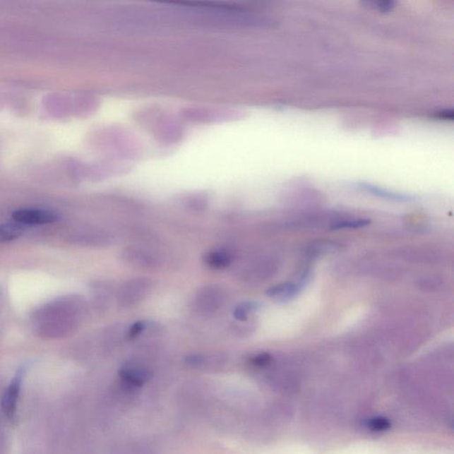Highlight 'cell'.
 I'll return each instance as SVG.
<instances>
[{
  "instance_id": "cell-13",
  "label": "cell",
  "mask_w": 454,
  "mask_h": 454,
  "mask_svg": "<svg viewBox=\"0 0 454 454\" xmlns=\"http://www.w3.org/2000/svg\"><path fill=\"white\" fill-rule=\"evenodd\" d=\"M370 223L369 220H349L340 222L333 227L334 229H345V228H359L365 227Z\"/></svg>"
},
{
  "instance_id": "cell-2",
  "label": "cell",
  "mask_w": 454,
  "mask_h": 454,
  "mask_svg": "<svg viewBox=\"0 0 454 454\" xmlns=\"http://www.w3.org/2000/svg\"><path fill=\"white\" fill-rule=\"evenodd\" d=\"M224 291L215 285L201 287L196 294L195 304L197 309L204 313H213L223 306Z\"/></svg>"
},
{
  "instance_id": "cell-8",
  "label": "cell",
  "mask_w": 454,
  "mask_h": 454,
  "mask_svg": "<svg viewBox=\"0 0 454 454\" xmlns=\"http://www.w3.org/2000/svg\"><path fill=\"white\" fill-rule=\"evenodd\" d=\"M303 286L304 282L300 284L290 282L282 283L271 287V289L268 291V294L270 297L273 298V299L285 301L297 296V294L299 292Z\"/></svg>"
},
{
  "instance_id": "cell-1",
  "label": "cell",
  "mask_w": 454,
  "mask_h": 454,
  "mask_svg": "<svg viewBox=\"0 0 454 454\" xmlns=\"http://www.w3.org/2000/svg\"><path fill=\"white\" fill-rule=\"evenodd\" d=\"M152 289L151 280L136 278L124 282L117 291V303L120 307L130 308L143 300Z\"/></svg>"
},
{
  "instance_id": "cell-9",
  "label": "cell",
  "mask_w": 454,
  "mask_h": 454,
  "mask_svg": "<svg viewBox=\"0 0 454 454\" xmlns=\"http://www.w3.org/2000/svg\"><path fill=\"white\" fill-rule=\"evenodd\" d=\"M362 189L363 190H365L366 192H369V193H371V195L380 197V198L384 200L391 201V202L409 203L412 202V201L414 200L411 196L388 191V190L379 189V187H376L374 186L363 185Z\"/></svg>"
},
{
  "instance_id": "cell-11",
  "label": "cell",
  "mask_w": 454,
  "mask_h": 454,
  "mask_svg": "<svg viewBox=\"0 0 454 454\" xmlns=\"http://www.w3.org/2000/svg\"><path fill=\"white\" fill-rule=\"evenodd\" d=\"M260 309V304L256 301H244L238 304L234 311V318L241 323H244L251 315Z\"/></svg>"
},
{
  "instance_id": "cell-12",
  "label": "cell",
  "mask_w": 454,
  "mask_h": 454,
  "mask_svg": "<svg viewBox=\"0 0 454 454\" xmlns=\"http://www.w3.org/2000/svg\"><path fill=\"white\" fill-rule=\"evenodd\" d=\"M152 323H149L148 321H136L135 323L131 325L130 328L128 329V338L130 340H133L138 337L142 333H144L147 329L150 327Z\"/></svg>"
},
{
  "instance_id": "cell-15",
  "label": "cell",
  "mask_w": 454,
  "mask_h": 454,
  "mask_svg": "<svg viewBox=\"0 0 454 454\" xmlns=\"http://www.w3.org/2000/svg\"><path fill=\"white\" fill-rule=\"evenodd\" d=\"M269 362L270 356L268 354H265V353H263V354L256 356L251 359V363L253 364V365H255L256 366H266L268 365Z\"/></svg>"
},
{
  "instance_id": "cell-4",
  "label": "cell",
  "mask_w": 454,
  "mask_h": 454,
  "mask_svg": "<svg viewBox=\"0 0 454 454\" xmlns=\"http://www.w3.org/2000/svg\"><path fill=\"white\" fill-rule=\"evenodd\" d=\"M122 256L124 261L136 268H154L160 263V258H157L153 252L138 247L124 249Z\"/></svg>"
},
{
  "instance_id": "cell-14",
  "label": "cell",
  "mask_w": 454,
  "mask_h": 454,
  "mask_svg": "<svg viewBox=\"0 0 454 454\" xmlns=\"http://www.w3.org/2000/svg\"><path fill=\"white\" fill-rule=\"evenodd\" d=\"M390 422L387 419L374 418L369 422V427L374 431H384L390 428Z\"/></svg>"
},
{
  "instance_id": "cell-10",
  "label": "cell",
  "mask_w": 454,
  "mask_h": 454,
  "mask_svg": "<svg viewBox=\"0 0 454 454\" xmlns=\"http://www.w3.org/2000/svg\"><path fill=\"white\" fill-rule=\"evenodd\" d=\"M27 229L26 225L17 223L4 224L0 225V241H9L20 237Z\"/></svg>"
},
{
  "instance_id": "cell-3",
  "label": "cell",
  "mask_w": 454,
  "mask_h": 454,
  "mask_svg": "<svg viewBox=\"0 0 454 454\" xmlns=\"http://www.w3.org/2000/svg\"><path fill=\"white\" fill-rule=\"evenodd\" d=\"M59 218L54 211L40 209H23L13 213V221L24 225H46L54 223Z\"/></svg>"
},
{
  "instance_id": "cell-5",
  "label": "cell",
  "mask_w": 454,
  "mask_h": 454,
  "mask_svg": "<svg viewBox=\"0 0 454 454\" xmlns=\"http://www.w3.org/2000/svg\"><path fill=\"white\" fill-rule=\"evenodd\" d=\"M20 384H22V373L17 374L13 378L8 389L3 394L1 401L2 411L6 418L10 419V420H12L16 415L20 393Z\"/></svg>"
},
{
  "instance_id": "cell-6",
  "label": "cell",
  "mask_w": 454,
  "mask_h": 454,
  "mask_svg": "<svg viewBox=\"0 0 454 454\" xmlns=\"http://www.w3.org/2000/svg\"><path fill=\"white\" fill-rule=\"evenodd\" d=\"M234 256L227 249L218 248L210 249L204 253L203 261L208 268L222 270L228 268L233 262Z\"/></svg>"
},
{
  "instance_id": "cell-7",
  "label": "cell",
  "mask_w": 454,
  "mask_h": 454,
  "mask_svg": "<svg viewBox=\"0 0 454 454\" xmlns=\"http://www.w3.org/2000/svg\"><path fill=\"white\" fill-rule=\"evenodd\" d=\"M119 376L124 383L133 387H141L151 376L150 372L144 367L126 365L119 371Z\"/></svg>"
}]
</instances>
